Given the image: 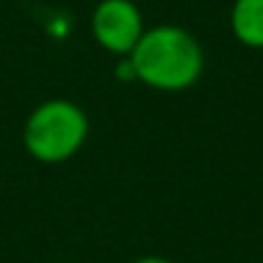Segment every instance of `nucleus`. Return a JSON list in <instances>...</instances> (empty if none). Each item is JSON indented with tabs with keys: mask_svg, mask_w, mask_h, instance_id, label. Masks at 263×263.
Segmentation results:
<instances>
[{
	"mask_svg": "<svg viewBox=\"0 0 263 263\" xmlns=\"http://www.w3.org/2000/svg\"><path fill=\"white\" fill-rule=\"evenodd\" d=\"M145 18L135 0H98L90 13V31L98 47L129 57L145 34Z\"/></svg>",
	"mask_w": 263,
	"mask_h": 263,
	"instance_id": "7ed1b4c3",
	"label": "nucleus"
},
{
	"mask_svg": "<svg viewBox=\"0 0 263 263\" xmlns=\"http://www.w3.org/2000/svg\"><path fill=\"white\" fill-rule=\"evenodd\" d=\"M230 29L242 47L263 49V0H235Z\"/></svg>",
	"mask_w": 263,
	"mask_h": 263,
	"instance_id": "20e7f679",
	"label": "nucleus"
},
{
	"mask_svg": "<svg viewBox=\"0 0 263 263\" xmlns=\"http://www.w3.org/2000/svg\"><path fill=\"white\" fill-rule=\"evenodd\" d=\"M135 263H171L168 258H160V255H145V258H137Z\"/></svg>",
	"mask_w": 263,
	"mask_h": 263,
	"instance_id": "423d86ee",
	"label": "nucleus"
},
{
	"mask_svg": "<svg viewBox=\"0 0 263 263\" xmlns=\"http://www.w3.org/2000/svg\"><path fill=\"white\" fill-rule=\"evenodd\" d=\"M116 78H119V80H124V83L137 80V75H135V67H132L129 57H121V60H119V65H116Z\"/></svg>",
	"mask_w": 263,
	"mask_h": 263,
	"instance_id": "39448f33",
	"label": "nucleus"
},
{
	"mask_svg": "<svg viewBox=\"0 0 263 263\" xmlns=\"http://www.w3.org/2000/svg\"><path fill=\"white\" fill-rule=\"evenodd\" d=\"M129 62L135 67L137 83L165 93H178L196 85L206 65L199 39L176 24L145 29L142 39L129 54Z\"/></svg>",
	"mask_w": 263,
	"mask_h": 263,
	"instance_id": "f257e3e1",
	"label": "nucleus"
},
{
	"mask_svg": "<svg viewBox=\"0 0 263 263\" xmlns=\"http://www.w3.org/2000/svg\"><path fill=\"white\" fill-rule=\"evenodd\" d=\"M90 132L88 114L70 98L42 101L24 124V147L44 165L67 163L75 158Z\"/></svg>",
	"mask_w": 263,
	"mask_h": 263,
	"instance_id": "f03ea898",
	"label": "nucleus"
}]
</instances>
